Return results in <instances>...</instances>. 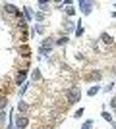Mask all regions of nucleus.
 <instances>
[{
	"label": "nucleus",
	"mask_w": 116,
	"mask_h": 129,
	"mask_svg": "<svg viewBox=\"0 0 116 129\" xmlns=\"http://www.w3.org/2000/svg\"><path fill=\"white\" fill-rule=\"evenodd\" d=\"M83 114H85V108L81 106V108H77L76 112H74V116H72V118H74V119H81V118H83Z\"/></svg>",
	"instance_id": "nucleus-24"
},
{
	"label": "nucleus",
	"mask_w": 116,
	"mask_h": 129,
	"mask_svg": "<svg viewBox=\"0 0 116 129\" xmlns=\"http://www.w3.org/2000/svg\"><path fill=\"white\" fill-rule=\"evenodd\" d=\"M101 91H103V87H101V85H91L87 89V96H97Z\"/></svg>",
	"instance_id": "nucleus-17"
},
{
	"label": "nucleus",
	"mask_w": 116,
	"mask_h": 129,
	"mask_svg": "<svg viewBox=\"0 0 116 129\" xmlns=\"http://www.w3.org/2000/svg\"><path fill=\"white\" fill-rule=\"evenodd\" d=\"M31 83H43V73H41V68H35L31 70Z\"/></svg>",
	"instance_id": "nucleus-11"
},
{
	"label": "nucleus",
	"mask_w": 116,
	"mask_h": 129,
	"mask_svg": "<svg viewBox=\"0 0 116 129\" xmlns=\"http://www.w3.org/2000/svg\"><path fill=\"white\" fill-rule=\"evenodd\" d=\"M101 116H103V119H105V121H108V123H112V121H114L112 114H110V112H106V110H103V112H101Z\"/></svg>",
	"instance_id": "nucleus-22"
},
{
	"label": "nucleus",
	"mask_w": 116,
	"mask_h": 129,
	"mask_svg": "<svg viewBox=\"0 0 116 129\" xmlns=\"http://www.w3.org/2000/svg\"><path fill=\"white\" fill-rule=\"evenodd\" d=\"M0 16H2V4H0Z\"/></svg>",
	"instance_id": "nucleus-31"
},
{
	"label": "nucleus",
	"mask_w": 116,
	"mask_h": 129,
	"mask_svg": "<svg viewBox=\"0 0 116 129\" xmlns=\"http://www.w3.org/2000/svg\"><path fill=\"white\" fill-rule=\"evenodd\" d=\"M93 125H95L93 119H85V121L81 123V129H93Z\"/></svg>",
	"instance_id": "nucleus-25"
},
{
	"label": "nucleus",
	"mask_w": 116,
	"mask_h": 129,
	"mask_svg": "<svg viewBox=\"0 0 116 129\" xmlns=\"http://www.w3.org/2000/svg\"><path fill=\"white\" fill-rule=\"evenodd\" d=\"M77 8H79V12H81L83 16H89L95 8V2H91V0H79V2H77Z\"/></svg>",
	"instance_id": "nucleus-6"
},
{
	"label": "nucleus",
	"mask_w": 116,
	"mask_h": 129,
	"mask_svg": "<svg viewBox=\"0 0 116 129\" xmlns=\"http://www.w3.org/2000/svg\"><path fill=\"white\" fill-rule=\"evenodd\" d=\"M33 19H35L37 23H43L44 19H47V14H43V12H37V10H35V12H33Z\"/></svg>",
	"instance_id": "nucleus-18"
},
{
	"label": "nucleus",
	"mask_w": 116,
	"mask_h": 129,
	"mask_svg": "<svg viewBox=\"0 0 116 129\" xmlns=\"http://www.w3.org/2000/svg\"><path fill=\"white\" fill-rule=\"evenodd\" d=\"M6 119H8V114H6V110H2V112H0V127L6 125Z\"/></svg>",
	"instance_id": "nucleus-26"
},
{
	"label": "nucleus",
	"mask_w": 116,
	"mask_h": 129,
	"mask_svg": "<svg viewBox=\"0 0 116 129\" xmlns=\"http://www.w3.org/2000/svg\"><path fill=\"white\" fill-rule=\"evenodd\" d=\"M29 121H31L29 116L16 114V116H14V129H29Z\"/></svg>",
	"instance_id": "nucleus-4"
},
{
	"label": "nucleus",
	"mask_w": 116,
	"mask_h": 129,
	"mask_svg": "<svg viewBox=\"0 0 116 129\" xmlns=\"http://www.w3.org/2000/svg\"><path fill=\"white\" fill-rule=\"evenodd\" d=\"M21 14H23V17H25V21H27V23L33 21V8H31V6H23Z\"/></svg>",
	"instance_id": "nucleus-13"
},
{
	"label": "nucleus",
	"mask_w": 116,
	"mask_h": 129,
	"mask_svg": "<svg viewBox=\"0 0 116 129\" xmlns=\"http://www.w3.org/2000/svg\"><path fill=\"white\" fill-rule=\"evenodd\" d=\"M108 106H110L112 110H114V112H116V96H112L110 100H108Z\"/></svg>",
	"instance_id": "nucleus-27"
},
{
	"label": "nucleus",
	"mask_w": 116,
	"mask_h": 129,
	"mask_svg": "<svg viewBox=\"0 0 116 129\" xmlns=\"http://www.w3.org/2000/svg\"><path fill=\"white\" fill-rule=\"evenodd\" d=\"M114 89H116V83H114V79H112L106 87H103V92H106V94H108V92H112Z\"/></svg>",
	"instance_id": "nucleus-23"
},
{
	"label": "nucleus",
	"mask_w": 116,
	"mask_h": 129,
	"mask_svg": "<svg viewBox=\"0 0 116 129\" xmlns=\"http://www.w3.org/2000/svg\"><path fill=\"white\" fill-rule=\"evenodd\" d=\"M81 89L79 87H76V85H72V87H68L66 91H64V96H66V100H68V106H74V104H77L79 100H81Z\"/></svg>",
	"instance_id": "nucleus-2"
},
{
	"label": "nucleus",
	"mask_w": 116,
	"mask_h": 129,
	"mask_svg": "<svg viewBox=\"0 0 116 129\" xmlns=\"http://www.w3.org/2000/svg\"><path fill=\"white\" fill-rule=\"evenodd\" d=\"M8 104H10L8 94H0V112H2V110H6V108H8Z\"/></svg>",
	"instance_id": "nucleus-19"
},
{
	"label": "nucleus",
	"mask_w": 116,
	"mask_h": 129,
	"mask_svg": "<svg viewBox=\"0 0 116 129\" xmlns=\"http://www.w3.org/2000/svg\"><path fill=\"white\" fill-rule=\"evenodd\" d=\"M76 58H77V60H85V54H83V52H77Z\"/></svg>",
	"instance_id": "nucleus-28"
},
{
	"label": "nucleus",
	"mask_w": 116,
	"mask_h": 129,
	"mask_svg": "<svg viewBox=\"0 0 116 129\" xmlns=\"http://www.w3.org/2000/svg\"><path fill=\"white\" fill-rule=\"evenodd\" d=\"M64 12H66V17H68V19H72V17L74 16H76V6H66V8H64Z\"/></svg>",
	"instance_id": "nucleus-20"
},
{
	"label": "nucleus",
	"mask_w": 116,
	"mask_h": 129,
	"mask_svg": "<svg viewBox=\"0 0 116 129\" xmlns=\"http://www.w3.org/2000/svg\"><path fill=\"white\" fill-rule=\"evenodd\" d=\"M81 79L85 81V83H99V81L103 79V71L91 70V71H87V73H81Z\"/></svg>",
	"instance_id": "nucleus-5"
},
{
	"label": "nucleus",
	"mask_w": 116,
	"mask_h": 129,
	"mask_svg": "<svg viewBox=\"0 0 116 129\" xmlns=\"http://www.w3.org/2000/svg\"><path fill=\"white\" fill-rule=\"evenodd\" d=\"M17 52H19V56H21L25 62H29V58H31V50H29V46L27 44H23V46H19L17 48Z\"/></svg>",
	"instance_id": "nucleus-14"
},
{
	"label": "nucleus",
	"mask_w": 116,
	"mask_h": 129,
	"mask_svg": "<svg viewBox=\"0 0 116 129\" xmlns=\"http://www.w3.org/2000/svg\"><path fill=\"white\" fill-rule=\"evenodd\" d=\"M110 125H112V129H116V119H114V121H112Z\"/></svg>",
	"instance_id": "nucleus-30"
},
{
	"label": "nucleus",
	"mask_w": 116,
	"mask_h": 129,
	"mask_svg": "<svg viewBox=\"0 0 116 129\" xmlns=\"http://www.w3.org/2000/svg\"><path fill=\"white\" fill-rule=\"evenodd\" d=\"M29 64H25V66H21V68H17L16 70V73H14V85H23L25 81H27V77H29Z\"/></svg>",
	"instance_id": "nucleus-3"
},
{
	"label": "nucleus",
	"mask_w": 116,
	"mask_h": 129,
	"mask_svg": "<svg viewBox=\"0 0 116 129\" xmlns=\"http://www.w3.org/2000/svg\"><path fill=\"white\" fill-rule=\"evenodd\" d=\"M29 31H31V35H35V33H37V35H44V33H47V27H44L43 23H35L33 27H29Z\"/></svg>",
	"instance_id": "nucleus-15"
},
{
	"label": "nucleus",
	"mask_w": 116,
	"mask_h": 129,
	"mask_svg": "<svg viewBox=\"0 0 116 129\" xmlns=\"http://www.w3.org/2000/svg\"><path fill=\"white\" fill-rule=\"evenodd\" d=\"M74 35H76V37H83V35H85V27L81 25V21H77V25H76V31H74Z\"/></svg>",
	"instance_id": "nucleus-21"
},
{
	"label": "nucleus",
	"mask_w": 116,
	"mask_h": 129,
	"mask_svg": "<svg viewBox=\"0 0 116 129\" xmlns=\"http://www.w3.org/2000/svg\"><path fill=\"white\" fill-rule=\"evenodd\" d=\"M29 110H31V104L27 100H19L16 106V112L17 114H23V116H29Z\"/></svg>",
	"instance_id": "nucleus-8"
},
{
	"label": "nucleus",
	"mask_w": 116,
	"mask_h": 129,
	"mask_svg": "<svg viewBox=\"0 0 116 129\" xmlns=\"http://www.w3.org/2000/svg\"><path fill=\"white\" fill-rule=\"evenodd\" d=\"M35 6H37V12H43V14L52 10V4H50V2H37Z\"/></svg>",
	"instance_id": "nucleus-16"
},
{
	"label": "nucleus",
	"mask_w": 116,
	"mask_h": 129,
	"mask_svg": "<svg viewBox=\"0 0 116 129\" xmlns=\"http://www.w3.org/2000/svg\"><path fill=\"white\" fill-rule=\"evenodd\" d=\"M52 43H54V46H66V44H70V39L66 35H58V37H52Z\"/></svg>",
	"instance_id": "nucleus-10"
},
{
	"label": "nucleus",
	"mask_w": 116,
	"mask_h": 129,
	"mask_svg": "<svg viewBox=\"0 0 116 129\" xmlns=\"http://www.w3.org/2000/svg\"><path fill=\"white\" fill-rule=\"evenodd\" d=\"M110 75H112V79H114V77H116V64L112 66V70H110Z\"/></svg>",
	"instance_id": "nucleus-29"
},
{
	"label": "nucleus",
	"mask_w": 116,
	"mask_h": 129,
	"mask_svg": "<svg viewBox=\"0 0 116 129\" xmlns=\"http://www.w3.org/2000/svg\"><path fill=\"white\" fill-rule=\"evenodd\" d=\"M76 25H77V23L74 21V19H68V17H66V19H64V33H62V35H66V37H68L70 33H74V31H76Z\"/></svg>",
	"instance_id": "nucleus-9"
},
{
	"label": "nucleus",
	"mask_w": 116,
	"mask_h": 129,
	"mask_svg": "<svg viewBox=\"0 0 116 129\" xmlns=\"http://www.w3.org/2000/svg\"><path fill=\"white\" fill-rule=\"evenodd\" d=\"M6 14L16 17L17 14H19V8H17L16 4H12V2H4V4H2V16H6Z\"/></svg>",
	"instance_id": "nucleus-7"
},
{
	"label": "nucleus",
	"mask_w": 116,
	"mask_h": 129,
	"mask_svg": "<svg viewBox=\"0 0 116 129\" xmlns=\"http://www.w3.org/2000/svg\"><path fill=\"white\" fill-rule=\"evenodd\" d=\"M99 39H101L105 44H108V46H112V44H114V37H112L108 31H103V33L99 35Z\"/></svg>",
	"instance_id": "nucleus-12"
},
{
	"label": "nucleus",
	"mask_w": 116,
	"mask_h": 129,
	"mask_svg": "<svg viewBox=\"0 0 116 129\" xmlns=\"http://www.w3.org/2000/svg\"><path fill=\"white\" fill-rule=\"evenodd\" d=\"M52 50H54L52 37L43 39V41L39 43V46H37V54H39V58H41V60H49V58H50L49 54H52Z\"/></svg>",
	"instance_id": "nucleus-1"
}]
</instances>
